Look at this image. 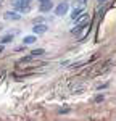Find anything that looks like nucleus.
<instances>
[{
    "label": "nucleus",
    "mask_w": 116,
    "mask_h": 121,
    "mask_svg": "<svg viewBox=\"0 0 116 121\" xmlns=\"http://www.w3.org/2000/svg\"><path fill=\"white\" fill-rule=\"evenodd\" d=\"M13 7L21 13H28L31 10V0H13Z\"/></svg>",
    "instance_id": "f257e3e1"
},
{
    "label": "nucleus",
    "mask_w": 116,
    "mask_h": 121,
    "mask_svg": "<svg viewBox=\"0 0 116 121\" xmlns=\"http://www.w3.org/2000/svg\"><path fill=\"white\" fill-rule=\"evenodd\" d=\"M68 2H61L60 5H58L57 8H55V15H58V16H63V15H66V11H68Z\"/></svg>",
    "instance_id": "f03ea898"
},
{
    "label": "nucleus",
    "mask_w": 116,
    "mask_h": 121,
    "mask_svg": "<svg viewBox=\"0 0 116 121\" xmlns=\"http://www.w3.org/2000/svg\"><path fill=\"white\" fill-rule=\"evenodd\" d=\"M48 26L47 24H42V23H36L34 24V28H32V31H34V34L37 36V34H44V32H47Z\"/></svg>",
    "instance_id": "7ed1b4c3"
},
{
    "label": "nucleus",
    "mask_w": 116,
    "mask_h": 121,
    "mask_svg": "<svg viewBox=\"0 0 116 121\" xmlns=\"http://www.w3.org/2000/svg\"><path fill=\"white\" fill-rule=\"evenodd\" d=\"M5 19H11V21H18L21 19V15H18L16 11H5Z\"/></svg>",
    "instance_id": "20e7f679"
},
{
    "label": "nucleus",
    "mask_w": 116,
    "mask_h": 121,
    "mask_svg": "<svg viewBox=\"0 0 116 121\" xmlns=\"http://www.w3.org/2000/svg\"><path fill=\"white\" fill-rule=\"evenodd\" d=\"M52 7H53L52 0H47V2H42V3H40L39 10H40V11H50V10H52Z\"/></svg>",
    "instance_id": "39448f33"
},
{
    "label": "nucleus",
    "mask_w": 116,
    "mask_h": 121,
    "mask_svg": "<svg viewBox=\"0 0 116 121\" xmlns=\"http://www.w3.org/2000/svg\"><path fill=\"white\" fill-rule=\"evenodd\" d=\"M82 13H84V8H82V7H79V8H74V10H73V15H71V18L76 21V19L81 18V15H82Z\"/></svg>",
    "instance_id": "423d86ee"
},
{
    "label": "nucleus",
    "mask_w": 116,
    "mask_h": 121,
    "mask_svg": "<svg viewBox=\"0 0 116 121\" xmlns=\"http://www.w3.org/2000/svg\"><path fill=\"white\" fill-rule=\"evenodd\" d=\"M36 40H37V37H36V36H26L23 42H24V45H31V44H34Z\"/></svg>",
    "instance_id": "0eeeda50"
},
{
    "label": "nucleus",
    "mask_w": 116,
    "mask_h": 121,
    "mask_svg": "<svg viewBox=\"0 0 116 121\" xmlns=\"http://www.w3.org/2000/svg\"><path fill=\"white\" fill-rule=\"evenodd\" d=\"M44 53H45L44 48H37V50H32L29 56H31V58H36V56H40V55H44Z\"/></svg>",
    "instance_id": "6e6552de"
},
{
    "label": "nucleus",
    "mask_w": 116,
    "mask_h": 121,
    "mask_svg": "<svg viewBox=\"0 0 116 121\" xmlns=\"http://www.w3.org/2000/svg\"><path fill=\"white\" fill-rule=\"evenodd\" d=\"M11 40H13V34H7V36H3V37L0 39L2 44H8V42H11Z\"/></svg>",
    "instance_id": "1a4fd4ad"
},
{
    "label": "nucleus",
    "mask_w": 116,
    "mask_h": 121,
    "mask_svg": "<svg viewBox=\"0 0 116 121\" xmlns=\"http://www.w3.org/2000/svg\"><path fill=\"white\" fill-rule=\"evenodd\" d=\"M102 100H103V95H97V97H95V102H97V103L102 102Z\"/></svg>",
    "instance_id": "9d476101"
},
{
    "label": "nucleus",
    "mask_w": 116,
    "mask_h": 121,
    "mask_svg": "<svg viewBox=\"0 0 116 121\" xmlns=\"http://www.w3.org/2000/svg\"><path fill=\"white\" fill-rule=\"evenodd\" d=\"M2 52H3V45H0V53H2Z\"/></svg>",
    "instance_id": "9b49d317"
},
{
    "label": "nucleus",
    "mask_w": 116,
    "mask_h": 121,
    "mask_svg": "<svg viewBox=\"0 0 116 121\" xmlns=\"http://www.w3.org/2000/svg\"><path fill=\"white\" fill-rule=\"evenodd\" d=\"M98 2H100V3H103V2H106V0H98Z\"/></svg>",
    "instance_id": "f8f14e48"
},
{
    "label": "nucleus",
    "mask_w": 116,
    "mask_h": 121,
    "mask_svg": "<svg viewBox=\"0 0 116 121\" xmlns=\"http://www.w3.org/2000/svg\"><path fill=\"white\" fill-rule=\"evenodd\" d=\"M39 2H40V3H42V2H47V0H39Z\"/></svg>",
    "instance_id": "ddd939ff"
}]
</instances>
